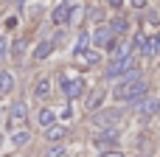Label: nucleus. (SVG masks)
<instances>
[{
    "label": "nucleus",
    "instance_id": "nucleus-9",
    "mask_svg": "<svg viewBox=\"0 0 160 157\" xmlns=\"http://www.w3.org/2000/svg\"><path fill=\"white\" fill-rule=\"evenodd\" d=\"M158 53H160V31L155 37H146V42L141 48V56H158Z\"/></svg>",
    "mask_w": 160,
    "mask_h": 157
},
{
    "label": "nucleus",
    "instance_id": "nucleus-11",
    "mask_svg": "<svg viewBox=\"0 0 160 157\" xmlns=\"http://www.w3.org/2000/svg\"><path fill=\"white\" fill-rule=\"evenodd\" d=\"M135 110H138L141 115H155V112L160 110V101L158 98H143V101L138 98V107H135Z\"/></svg>",
    "mask_w": 160,
    "mask_h": 157
},
{
    "label": "nucleus",
    "instance_id": "nucleus-27",
    "mask_svg": "<svg viewBox=\"0 0 160 157\" xmlns=\"http://www.w3.org/2000/svg\"><path fill=\"white\" fill-rule=\"evenodd\" d=\"M6 51H8V42H6V37H0V56H3Z\"/></svg>",
    "mask_w": 160,
    "mask_h": 157
},
{
    "label": "nucleus",
    "instance_id": "nucleus-22",
    "mask_svg": "<svg viewBox=\"0 0 160 157\" xmlns=\"http://www.w3.org/2000/svg\"><path fill=\"white\" fill-rule=\"evenodd\" d=\"M45 157H65V149H62V146H53V149L45 152Z\"/></svg>",
    "mask_w": 160,
    "mask_h": 157
},
{
    "label": "nucleus",
    "instance_id": "nucleus-14",
    "mask_svg": "<svg viewBox=\"0 0 160 157\" xmlns=\"http://www.w3.org/2000/svg\"><path fill=\"white\" fill-rule=\"evenodd\" d=\"M34 96H37L39 101H45V98L51 96V79H39L37 87H34Z\"/></svg>",
    "mask_w": 160,
    "mask_h": 157
},
{
    "label": "nucleus",
    "instance_id": "nucleus-1",
    "mask_svg": "<svg viewBox=\"0 0 160 157\" xmlns=\"http://www.w3.org/2000/svg\"><path fill=\"white\" fill-rule=\"evenodd\" d=\"M149 93V84L141 79V76H127V81H121L115 87V101H138Z\"/></svg>",
    "mask_w": 160,
    "mask_h": 157
},
{
    "label": "nucleus",
    "instance_id": "nucleus-4",
    "mask_svg": "<svg viewBox=\"0 0 160 157\" xmlns=\"http://www.w3.org/2000/svg\"><path fill=\"white\" fill-rule=\"evenodd\" d=\"M62 90H65V96L68 98H79L82 93H84V79H70V76H62Z\"/></svg>",
    "mask_w": 160,
    "mask_h": 157
},
{
    "label": "nucleus",
    "instance_id": "nucleus-5",
    "mask_svg": "<svg viewBox=\"0 0 160 157\" xmlns=\"http://www.w3.org/2000/svg\"><path fill=\"white\" fill-rule=\"evenodd\" d=\"M70 17H73V6H70V3H59V6L51 11V22H53V25H68Z\"/></svg>",
    "mask_w": 160,
    "mask_h": 157
},
{
    "label": "nucleus",
    "instance_id": "nucleus-29",
    "mask_svg": "<svg viewBox=\"0 0 160 157\" xmlns=\"http://www.w3.org/2000/svg\"><path fill=\"white\" fill-rule=\"evenodd\" d=\"M65 3H70V0H65Z\"/></svg>",
    "mask_w": 160,
    "mask_h": 157
},
{
    "label": "nucleus",
    "instance_id": "nucleus-21",
    "mask_svg": "<svg viewBox=\"0 0 160 157\" xmlns=\"http://www.w3.org/2000/svg\"><path fill=\"white\" fill-rule=\"evenodd\" d=\"M146 22H152V25H160V11H146Z\"/></svg>",
    "mask_w": 160,
    "mask_h": 157
},
{
    "label": "nucleus",
    "instance_id": "nucleus-25",
    "mask_svg": "<svg viewBox=\"0 0 160 157\" xmlns=\"http://www.w3.org/2000/svg\"><path fill=\"white\" fill-rule=\"evenodd\" d=\"M132 3V8H146L149 6V0H129Z\"/></svg>",
    "mask_w": 160,
    "mask_h": 157
},
{
    "label": "nucleus",
    "instance_id": "nucleus-24",
    "mask_svg": "<svg viewBox=\"0 0 160 157\" xmlns=\"http://www.w3.org/2000/svg\"><path fill=\"white\" fill-rule=\"evenodd\" d=\"M98 157H124V152H118V149H104Z\"/></svg>",
    "mask_w": 160,
    "mask_h": 157
},
{
    "label": "nucleus",
    "instance_id": "nucleus-2",
    "mask_svg": "<svg viewBox=\"0 0 160 157\" xmlns=\"http://www.w3.org/2000/svg\"><path fill=\"white\" fill-rule=\"evenodd\" d=\"M135 62H138V59H135V53H129V56H115V59L110 62V67H107V73H104V76H107V79L127 76V73L135 67Z\"/></svg>",
    "mask_w": 160,
    "mask_h": 157
},
{
    "label": "nucleus",
    "instance_id": "nucleus-7",
    "mask_svg": "<svg viewBox=\"0 0 160 157\" xmlns=\"http://www.w3.org/2000/svg\"><path fill=\"white\" fill-rule=\"evenodd\" d=\"M115 140H118V126H110V129H101V132H96V146H101V149L112 146Z\"/></svg>",
    "mask_w": 160,
    "mask_h": 157
},
{
    "label": "nucleus",
    "instance_id": "nucleus-3",
    "mask_svg": "<svg viewBox=\"0 0 160 157\" xmlns=\"http://www.w3.org/2000/svg\"><path fill=\"white\" fill-rule=\"evenodd\" d=\"M98 48H107V51H112V45H115V34H112V28L107 25V22H98V28L93 31V37H90Z\"/></svg>",
    "mask_w": 160,
    "mask_h": 157
},
{
    "label": "nucleus",
    "instance_id": "nucleus-10",
    "mask_svg": "<svg viewBox=\"0 0 160 157\" xmlns=\"http://www.w3.org/2000/svg\"><path fill=\"white\" fill-rule=\"evenodd\" d=\"M53 48H56V42H53V39H42V42H39V45L34 48V59H37V62L48 59V56L53 53Z\"/></svg>",
    "mask_w": 160,
    "mask_h": 157
},
{
    "label": "nucleus",
    "instance_id": "nucleus-26",
    "mask_svg": "<svg viewBox=\"0 0 160 157\" xmlns=\"http://www.w3.org/2000/svg\"><path fill=\"white\" fill-rule=\"evenodd\" d=\"M104 3H107L110 8H121V6H124V0H104Z\"/></svg>",
    "mask_w": 160,
    "mask_h": 157
},
{
    "label": "nucleus",
    "instance_id": "nucleus-6",
    "mask_svg": "<svg viewBox=\"0 0 160 157\" xmlns=\"http://www.w3.org/2000/svg\"><path fill=\"white\" fill-rule=\"evenodd\" d=\"M25 118H28V107H25V101H14L11 110H8V126H20Z\"/></svg>",
    "mask_w": 160,
    "mask_h": 157
},
{
    "label": "nucleus",
    "instance_id": "nucleus-23",
    "mask_svg": "<svg viewBox=\"0 0 160 157\" xmlns=\"http://www.w3.org/2000/svg\"><path fill=\"white\" fill-rule=\"evenodd\" d=\"M22 51H25V39H17V42H14V48H11V53H14V56H20Z\"/></svg>",
    "mask_w": 160,
    "mask_h": 157
},
{
    "label": "nucleus",
    "instance_id": "nucleus-16",
    "mask_svg": "<svg viewBox=\"0 0 160 157\" xmlns=\"http://www.w3.org/2000/svg\"><path fill=\"white\" fill-rule=\"evenodd\" d=\"M39 124H42L45 129H48V126H53V124H56V112H53V110H48V107H42V110H39Z\"/></svg>",
    "mask_w": 160,
    "mask_h": 157
},
{
    "label": "nucleus",
    "instance_id": "nucleus-19",
    "mask_svg": "<svg viewBox=\"0 0 160 157\" xmlns=\"http://www.w3.org/2000/svg\"><path fill=\"white\" fill-rule=\"evenodd\" d=\"M28 140H31V132H28V129H20V132L11 135V143H14V146H25Z\"/></svg>",
    "mask_w": 160,
    "mask_h": 157
},
{
    "label": "nucleus",
    "instance_id": "nucleus-12",
    "mask_svg": "<svg viewBox=\"0 0 160 157\" xmlns=\"http://www.w3.org/2000/svg\"><path fill=\"white\" fill-rule=\"evenodd\" d=\"M107 25L112 28V34H115V37H124V34L129 31V22H127V17H112Z\"/></svg>",
    "mask_w": 160,
    "mask_h": 157
},
{
    "label": "nucleus",
    "instance_id": "nucleus-13",
    "mask_svg": "<svg viewBox=\"0 0 160 157\" xmlns=\"http://www.w3.org/2000/svg\"><path fill=\"white\" fill-rule=\"evenodd\" d=\"M73 56L82 59L84 65H98V62H101V53H98V51H87V48H84L82 53H73Z\"/></svg>",
    "mask_w": 160,
    "mask_h": 157
},
{
    "label": "nucleus",
    "instance_id": "nucleus-18",
    "mask_svg": "<svg viewBox=\"0 0 160 157\" xmlns=\"http://www.w3.org/2000/svg\"><path fill=\"white\" fill-rule=\"evenodd\" d=\"M11 90H14V76L3 70L0 73V93H11Z\"/></svg>",
    "mask_w": 160,
    "mask_h": 157
},
{
    "label": "nucleus",
    "instance_id": "nucleus-20",
    "mask_svg": "<svg viewBox=\"0 0 160 157\" xmlns=\"http://www.w3.org/2000/svg\"><path fill=\"white\" fill-rule=\"evenodd\" d=\"M87 45H90V34H87V31H82V34H79V39H76V48H73V53H82Z\"/></svg>",
    "mask_w": 160,
    "mask_h": 157
},
{
    "label": "nucleus",
    "instance_id": "nucleus-17",
    "mask_svg": "<svg viewBox=\"0 0 160 157\" xmlns=\"http://www.w3.org/2000/svg\"><path fill=\"white\" fill-rule=\"evenodd\" d=\"M104 17H107V14H104L101 6H90V8H87V20H90V22L98 25V22H104Z\"/></svg>",
    "mask_w": 160,
    "mask_h": 157
},
{
    "label": "nucleus",
    "instance_id": "nucleus-15",
    "mask_svg": "<svg viewBox=\"0 0 160 157\" xmlns=\"http://www.w3.org/2000/svg\"><path fill=\"white\" fill-rule=\"evenodd\" d=\"M65 135H68V126H56V124H53V126H48V129H45V138H48V140H53V143H59Z\"/></svg>",
    "mask_w": 160,
    "mask_h": 157
},
{
    "label": "nucleus",
    "instance_id": "nucleus-8",
    "mask_svg": "<svg viewBox=\"0 0 160 157\" xmlns=\"http://www.w3.org/2000/svg\"><path fill=\"white\" fill-rule=\"evenodd\" d=\"M101 101H104V87H96L87 98H84V107H87V112H96V110H101Z\"/></svg>",
    "mask_w": 160,
    "mask_h": 157
},
{
    "label": "nucleus",
    "instance_id": "nucleus-28",
    "mask_svg": "<svg viewBox=\"0 0 160 157\" xmlns=\"http://www.w3.org/2000/svg\"><path fill=\"white\" fill-rule=\"evenodd\" d=\"M0 143H3V138H0Z\"/></svg>",
    "mask_w": 160,
    "mask_h": 157
}]
</instances>
